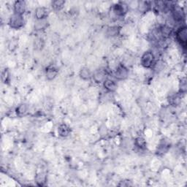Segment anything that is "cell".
Masks as SVG:
<instances>
[{
    "instance_id": "9",
    "label": "cell",
    "mask_w": 187,
    "mask_h": 187,
    "mask_svg": "<svg viewBox=\"0 0 187 187\" xmlns=\"http://www.w3.org/2000/svg\"><path fill=\"white\" fill-rule=\"evenodd\" d=\"M104 85L106 89L109 90L110 92L115 91V88H116V83L113 81H111V80H107V81H105Z\"/></svg>"
},
{
    "instance_id": "14",
    "label": "cell",
    "mask_w": 187,
    "mask_h": 187,
    "mask_svg": "<svg viewBox=\"0 0 187 187\" xmlns=\"http://www.w3.org/2000/svg\"><path fill=\"white\" fill-rule=\"evenodd\" d=\"M136 145L140 148H142V147L145 146V140H144V139H142L141 138H139L137 139V140H136Z\"/></svg>"
},
{
    "instance_id": "13",
    "label": "cell",
    "mask_w": 187,
    "mask_h": 187,
    "mask_svg": "<svg viewBox=\"0 0 187 187\" xmlns=\"http://www.w3.org/2000/svg\"><path fill=\"white\" fill-rule=\"evenodd\" d=\"M81 78H83V79H88L91 77V72L89 69L86 68L82 69L81 72Z\"/></svg>"
},
{
    "instance_id": "6",
    "label": "cell",
    "mask_w": 187,
    "mask_h": 187,
    "mask_svg": "<svg viewBox=\"0 0 187 187\" xmlns=\"http://www.w3.org/2000/svg\"><path fill=\"white\" fill-rule=\"evenodd\" d=\"M48 15V10L45 8H38L35 11V16L38 20H43Z\"/></svg>"
},
{
    "instance_id": "4",
    "label": "cell",
    "mask_w": 187,
    "mask_h": 187,
    "mask_svg": "<svg viewBox=\"0 0 187 187\" xmlns=\"http://www.w3.org/2000/svg\"><path fill=\"white\" fill-rule=\"evenodd\" d=\"M14 10L15 13L22 15L25 12L26 10V3L24 1H18L14 5Z\"/></svg>"
},
{
    "instance_id": "2",
    "label": "cell",
    "mask_w": 187,
    "mask_h": 187,
    "mask_svg": "<svg viewBox=\"0 0 187 187\" xmlns=\"http://www.w3.org/2000/svg\"><path fill=\"white\" fill-rule=\"evenodd\" d=\"M176 38H177V40L179 41L183 47H186L187 32L186 28L185 27V26H183V27L179 28V30H178L177 32H176Z\"/></svg>"
},
{
    "instance_id": "11",
    "label": "cell",
    "mask_w": 187,
    "mask_h": 187,
    "mask_svg": "<svg viewBox=\"0 0 187 187\" xmlns=\"http://www.w3.org/2000/svg\"><path fill=\"white\" fill-rule=\"evenodd\" d=\"M173 15L175 19H177V20H181L183 17L182 10H181L179 8H175V9H174V10H173Z\"/></svg>"
},
{
    "instance_id": "3",
    "label": "cell",
    "mask_w": 187,
    "mask_h": 187,
    "mask_svg": "<svg viewBox=\"0 0 187 187\" xmlns=\"http://www.w3.org/2000/svg\"><path fill=\"white\" fill-rule=\"evenodd\" d=\"M154 56L153 53L151 52H146L142 55L141 58V64L143 67L149 68V67H151L152 64L154 63Z\"/></svg>"
},
{
    "instance_id": "1",
    "label": "cell",
    "mask_w": 187,
    "mask_h": 187,
    "mask_svg": "<svg viewBox=\"0 0 187 187\" xmlns=\"http://www.w3.org/2000/svg\"><path fill=\"white\" fill-rule=\"evenodd\" d=\"M24 24V19L23 18L22 15H19V14H13L10 19V26L12 28H19L22 27Z\"/></svg>"
},
{
    "instance_id": "12",
    "label": "cell",
    "mask_w": 187,
    "mask_h": 187,
    "mask_svg": "<svg viewBox=\"0 0 187 187\" xmlns=\"http://www.w3.org/2000/svg\"><path fill=\"white\" fill-rule=\"evenodd\" d=\"M56 70L54 68H50L48 69L47 72H46V75H47V78L48 79H53L56 75Z\"/></svg>"
},
{
    "instance_id": "8",
    "label": "cell",
    "mask_w": 187,
    "mask_h": 187,
    "mask_svg": "<svg viewBox=\"0 0 187 187\" xmlns=\"http://www.w3.org/2000/svg\"><path fill=\"white\" fill-rule=\"evenodd\" d=\"M58 132L61 136L62 137H66L67 136L70 132V129L67 126L66 124H62L58 127Z\"/></svg>"
},
{
    "instance_id": "15",
    "label": "cell",
    "mask_w": 187,
    "mask_h": 187,
    "mask_svg": "<svg viewBox=\"0 0 187 187\" xmlns=\"http://www.w3.org/2000/svg\"><path fill=\"white\" fill-rule=\"evenodd\" d=\"M26 106H25V105H21L17 109V113H18L19 114L20 113L23 114L26 112Z\"/></svg>"
},
{
    "instance_id": "5",
    "label": "cell",
    "mask_w": 187,
    "mask_h": 187,
    "mask_svg": "<svg viewBox=\"0 0 187 187\" xmlns=\"http://www.w3.org/2000/svg\"><path fill=\"white\" fill-rule=\"evenodd\" d=\"M113 11L116 15H123L127 11V5L123 4V3L114 5Z\"/></svg>"
},
{
    "instance_id": "7",
    "label": "cell",
    "mask_w": 187,
    "mask_h": 187,
    "mask_svg": "<svg viewBox=\"0 0 187 187\" xmlns=\"http://www.w3.org/2000/svg\"><path fill=\"white\" fill-rule=\"evenodd\" d=\"M127 74H128L127 69H126L124 67H119L118 69L116 70V72H115L116 78H119V79H123V78H126Z\"/></svg>"
},
{
    "instance_id": "10",
    "label": "cell",
    "mask_w": 187,
    "mask_h": 187,
    "mask_svg": "<svg viewBox=\"0 0 187 187\" xmlns=\"http://www.w3.org/2000/svg\"><path fill=\"white\" fill-rule=\"evenodd\" d=\"M65 4V1H54L52 3V7L53 9L56 10H59L63 8V6Z\"/></svg>"
}]
</instances>
